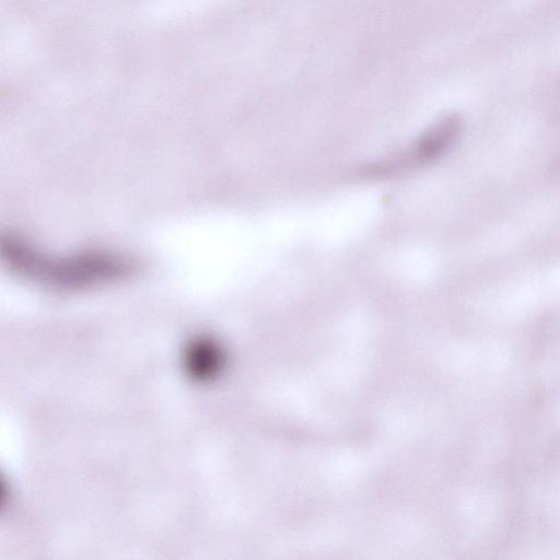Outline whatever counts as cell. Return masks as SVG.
<instances>
[{
  "mask_svg": "<svg viewBox=\"0 0 560 560\" xmlns=\"http://www.w3.org/2000/svg\"><path fill=\"white\" fill-rule=\"evenodd\" d=\"M4 251L8 252L12 268L48 286L86 288L122 278L132 272L128 260L117 255L89 252L75 257L52 258L12 238Z\"/></svg>",
  "mask_w": 560,
  "mask_h": 560,
  "instance_id": "cell-1",
  "label": "cell"
}]
</instances>
